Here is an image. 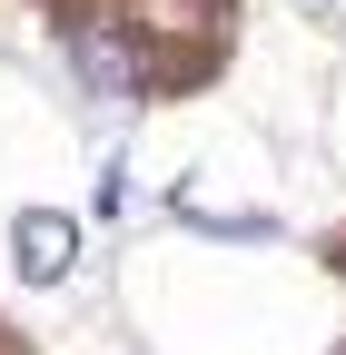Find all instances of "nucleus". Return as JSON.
<instances>
[{"label": "nucleus", "mask_w": 346, "mask_h": 355, "mask_svg": "<svg viewBox=\"0 0 346 355\" xmlns=\"http://www.w3.org/2000/svg\"><path fill=\"white\" fill-rule=\"evenodd\" d=\"M69 60H79V79H90L99 99H139V50H129L109 20H69Z\"/></svg>", "instance_id": "1"}, {"label": "nucleus", "mask_w": 346, "mask_h": 355, "mask_svg": "<svg viewBox=\"0 0 346 355\" xmlns=\"http://www.w3.org/2000/svg\"><path fill=\"white\" fill-rule=\"evenodd\" d=\"M10 247H20V277H30V286H50V277H69L79 227H69V217H50V207H30L20 227H10Z\"/></svg>", "instance_id": "2"}]
</instances>
